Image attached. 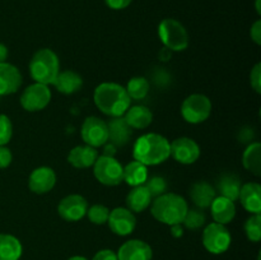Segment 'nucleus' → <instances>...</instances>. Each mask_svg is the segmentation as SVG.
<instances>
[{"mask_svg": "<svg viewBox=\"0 0 261 260\" xmlns=\"http://www.w3.org/2000/svg\"><path fill=\"white\" fill-rule=\"evenodd\" d=\"M23 247L19 240L9 233H0V260H19Z\"/></svg>", "mask_w": 261, "mask_h": 260, "instance_id": "25", "label": "nucleus"}, {"mask_svg": "<svg viewBox=\"0 0 261 260\" xmlns=\"http://www.w3.org/2000/svg\"><path fill=\"white\" fill-rule=\"evenodd\" d=\"M133 0H105L106 5L114 10H121L129 7Z\"/></svg>", "mask_w": 261, "mask_h": 260, "instance_id": "38", "label": "nucleus"}, {"mask_svg": "<svg viewBox=\"0 0 261 260\" xmlns=\"http://www.w3.org/2000/svg\"><path fill=\"white\" fill-rule=\"evenodd\" d=\"M107 130H109V140L114 147H124L129 143L133 135V129L127 125L122 116L111 117L107 122Z\"/></svg>", "mask_w": 261, "mask_h": 260, "instance_id": "17", "label": "nucleus"}, {"mask_svg": "<svg viewBox=\"0 0 261 260\" xmlns=\"http://www.w3.org/2000/svg\"><path fill=\"white\" fill-rule=\"evenodd\" d=\"M242 163L244 167L252 175H261V144L259 142L247 145L242 154Z\"/></svg>", "mask_w": 261, "mask_h": 260, "instance_id": "28", "label": "nucleus"}, {"mask_svg": "<svg viewBox=\"0 0 261 260\" xmlns=\"http://www.w3.org/2000/svg\"><path fill=\"white\" fill-rule=\"evenodd\" d=\"M245 233L251 242H259L261 240V216L251 214L249 219L245 222Z\"/></svg>", "mask_w": 261, "mask_h": 260, "instance_id": "30", "label": "nucleus"}, {"mask_svg": "<svg viewBox=\"0 0 261 260\" xmlns=\"http://www.w3.org/2000/svg\"><path fill=\"white\" fill-rule=\"evenodd\" d=\"M171 227V235H172L175 239H180V237H182L184 235V227H182V223H178V224H172Z\"/></svg>", "mask_w": 261, "mask_h": 260, "instance_id": "40", "label": "nucleus"}, {"mask_svg": "<svg viewBox=\"0 0 261 260\" xmlns=\"http://www.w3.org/2000/svg\"><path fill=\"white\" fill-rule=\"evenodd\" d=\"M250 84L256 93H261V64L257 63L250 73Z\"/></svg>", "mask_w": 261, "mask_h": 260, "instance_id": "35", "label": "nucleus"}, {"mask_svg": "<svg viewBox=\"0 0 261 260\" xmlns=\"http://www.w3.org/2000/svg\"><path fill=\"white\" fill-rule=\"evenodd\" d=\"M22 74L19 69L10 63H0V96L15 93L22 86Z\"/></svg>", "mask_w": 261, "mask_h": 260, "instance_id": "15", "label": "nucleus"}, {"mask_svg": "<svg viewBox=\"0 0 261 260\" xmlns=\"http://www.w3.org/2000/svg\"><path fill=\"white\" fill-rule=\"evenodd\" d=\"M189 205L188 201L175 193H165L154 198L150 204V213L161 223L167 226L182 223Z\"/></svg>", "mask_w": 261, "mask_h": 260, "instance_id": "3", "label": "nucleus"}, {"mask_svg": "<svg viewBox=\"0 0 261 260\" xmlns=\"http://www.w3.org/2000/svg\"><path fill=\"white\" fill-rule=\"evenodd\" d=\"M13 161V154L10 149L5 145H0V168L9 167Z\"/></svg>", "mask_w": 261, "mask_h": 260, "instance_id": "36", "label": "nucleus"}, {"mask_svg": "<svg viewBox=\"0 0 261 260\" xmlns=\"http://www.w3.org/2000/svg\"><path fill=\"white\" fill-rule=\"evenodd\" d=\"M81 135L83 142L89 147H102L109 140L107 122L97 116L87 117L82 125Z\"/></svg>", "mask_w": 261, "mask_h": 260, "instance_id": "10", "label": "nucleus"}, {"mask_svg": "<svg viewBox=\"0 0 261 260\" xmlns=\"http://www.w3.org/2000/svg\"><path fill=\"white\" fill-rule=\"evenodd\" d=\"M241 186V180L236 175L227 173V175L221 176V178L217 183L216 191H218L221 196H224L232 201H236L239 199Z\"/></svg>", "mask_w": 261, "mask_h": 260, "instance_id": "26", "label": "nucleus"}, {"mask_svg": "<svg viewBox=\"0 0 261 260\" xmlns=\"http://www.w3.org/2000/svg\"><path fill=\"white\" fill-rule=\"evenodd\" d=\"M126 93L130 99H144L149 93V82L144 76H134L126 84Z\"/></svg>", "mask_w": 261, "mask_h": 260, "instance_id": "29", "label": "nucleus"}, {"mask_svg": "<svg viewBox=\"0 0 261 260\" xmlns=\"http://www.w3.org/2000/svg\"><path fill=\"white\" fill-rule=\"evenodd\" d=\"M92 260H119V259H117L116 252H114L110 249H103V250H99L98 252H96L94 256L92 257Z\"/></svg>", "mask_w": 261, "mask_h": 260, "instance_id": "37", "label": "nucleus"}, {"mask_svg": "<svg viewBox=\"0 0 261 260\" xmlns=\"http://www.w3.org/2000/svg\"><path fill=\"white\" fill-rule=\"evenodd\" d=\"M86 216L88 217V219L92 223L101 226V224L107 223V219H109L110 216V209L106 205H102V204H94V205L89 206Z\"/></svg>", "mask_w": 261, "mask_h": 260, "instance_id": "31", "label": "nucleus"}, {"mask_svg": "<svg viewBox=\"0 0 261 260\" xmlns=\"http://www.w3.org/2000/svg\"><path fill=\"white\" fill-rule=\"evenodd\" d=\"M148 178V168L147 166L140 163L139 161H133L127 163L124 167V180L130 186L144 185Z\"/></svg>", "mask_w": 261, "mask_h": 260, "instance_id": "27", "label": "nucleus"}, {"mask_svg": "<svg viewBox=\"0 0 261 260\" xmlns=\"http://www.w3.org/2000/svg\"><path fill=\"white\" fill-rule=\"evenodd\" d=\"M211 213L214 222L219 224H228L233 221L236 216V205L234 201L224 198V196H216L211 204Z\"/></svg>", "mask_w": 261, "mask_h": 260, "instance_id": "18", "label": "nucleus"}, {"mask_svg": "<svg viewBox=\"0 0 261 260\" xmlns=\"http://www.w3.org/2000/svg\"><path fill=\"white\" fill-rule=\"evenodd\" d=\"M98 157V152L96 148L89 145H76L69 152L68 162L75 168H88L92 167Z\"/></svg>", "mask_w": 261, "mask_h": 260, "instance_id": "21", "label": "nucleus"}, {"mask_svg": "<svg viewBox=\"0 0 261 260\" xmlns=\"http://www.w3.org/2000/svg\"><path fill=\"white\" fill-rule=\"evenodd\" d=\"M152 200L153 196L150 195L148 189L144 185H139L134 186L129 191L126 196V205L129 211L140 213V212L145 211L152 204Z\"/></svg>", "mask_w": 261, "mask_h": 260, "instance_id": "22", "label": "nucleus"}, {"mask_svg": "<svg viewBox=\"0 0 261 260\" xmlns=\"http://www.w3.org/2000/svg\"><path fill=\"white\" fill-rule=\"evenodd\" d=\"M242 206L251 214L261 212V186L257 183H247L241 186L239 195Z\"/></svg>", "mask_w": 261, "mask_h": 260, "instance_id": "19", "label": "nucleus"}, {"mask_svg": "<svg viewBox=\"0 0 261 260\" xmlns=\"http://www.w3.org/2000/svg\"><path fill=\"white\" fill-rule=\"evenodd\" d=\"M158 36L170 51H184L189 46V33L182 23L166 18L158 25Z\"/></svg>", "mask_w": 261, "mask_h": 260, "instance_id": "5", "label": "nucleus"}, {"mask_svg": "<svg viewBox=\"0 0 261 260\" xmlns=\"http://www.w3.org/2000/svg\"><path fill=\"white\" fill-rule=\"evenodd\" d=\"M13 135V125L9 117L0 114V145H5L10 142Z\"/></svg>", "mask_w": 261, "mask_h": 260, "instance_id": "34", "label": "nucleus"}, {"mask_svg": "<svg viewBox=\"0 0 261 260\" xmlns=\"http://www.w3.org/2000/svg\"><path fill=\"white\" fill-rule=\"evenodd\" d=\"M59 73L60 61L51 48H41L33 54L30 61V74L35 83L54 86Z\"/></svg>", "mask_w": 261, "mask_h": 260, "instance_id": "4", "label": "nucleus"}, {"mask_svg": "<svg viewBox=\"0 0 261 260\" xmlns=\"http://www.w3.org/2000/svg\"><path fill=\"white\" fill-rule=\"evenodd\" d=\"M88 211V201L79 194H70L60 200L58 205V213L64 221L78 222L86 217Z\"/></svg>", "mask_w": 261, "mask_h": 260, "instance_id": "11", "label": "nucleus"}, {"mask_svg": "<svg viewBox=\"0 0 261 260\" xmlns=\"http://www.w3.org/2000/svg\"><path fill=\"white\" fill-rule=\"evenodd\" d=\"M256 10H257V14H261V9H260V0H256Z\"/></svg>", "mask_w": 261, "mask_h": 260, "instance_id": "43", "label": "nucleus"}, {"mask_svg": "<svg viewBox=\"0 0 261 260\" xmlns=\"http://www.w3.org/2000/svg\"><path fill=\"white\" fill-rule=\"evenodd\" d=\"M205 223V214L200 209H188L182 224L189 229H198Z\"/></svg>", "mask_w": 261, "mask_h": 260, "instance_id": "32", "label": "nucleus"}, {"mask_svg": "<svg viewBox=\"0 0 261 260\" xmlns=\"http://www.w3.org/2000/svg\"><path fill=\"white\" fill-rule=\"evenodd\" d=\"M250 36H251V40L254 41L256 45H261V20H256V22L252 24L251 30H250Z\"/></svg>", "mask_w": 261, "mask_h": 260, "instance_id": "39", "label": "nucleus"}, {"mask_svg": "<svg viewBox=\"0 0 261 260\" xmlns=\"http://www.w3.org/2000/svg\"><path fill=\"white\" fill-rule=\"evenodd\" d=\"M107 223L110 229L117 236H129L137 227V218L132 211L119 206L114 211H110Z\"/></svg>", "mask_w": 261, "mask_h": 260, "instance_id": "13", "label": "nucleus"}, {"mask_svg": "<svg viewBox=\"0 0 261 260\" xmlns=\"http://www.w3.org/2000/svg\"><path fill=\"white\" fill-rule=\"evenodd\" d=\"M189 194H190L193 203L199 209L209 208L212 201L217 196L216 188L212 186L209 183H206V181H196V183H194L191 185Z\"/></svg>", "mask_w": 261, "mask_h": 260, "instance_id": "20", "label": "nucleus"}, {"mask_svg": "<svg viewBox=\"0 0 261 260\" xmlns=\"http://www.w3.org/2000/svg\"><path fill=\"white\" fill-rule=\"evenodd\" d=\"M135 161L148 166H157L168 160L171 155L170 142L163 135L148 133L137 139L133 147Z\"/></svg>", "mask_w": 261, "mask_h": 260, "instance_id": "2", "label": "nucleus"}, {"mask_svg": "<svg viewBox=\"0 0 261 260\" xmlns=\"http://www.w3.org/2000/svg\"><path fill=\"white\" fill-rule=\"evenodd\" d=\"M8 55H9L8 47L4 45V43H0V63H5V61H7Z\"/></svg>", "mask_w": 261, "mask_h": 260, "instance_id": "41", "label": "nucleus"}, {"mask_svg": "<svg viewBox=\"0 0 261 260\" xmlns=\"http://www.w3.org/2000/svg\"><path fill=\"white\" fill-rule=\"evenodd\" d=\"M20 106L28 112L41 111L51 101V91L48 86L41 83H33L23 91L20 96Z\"/></svg>", "mask_w": 261, "mask_h": 260, "instance_id": "9", "label": "nucleus"}, {"mask_svg": "<svg viewBox=\"0 0 261 260\" xmlns=\"http://www.w3.org/2000/svg\"><path fill=\"white\" fill-rule=\"evenodd\" d=\"M125 121L127 122L132 129H145L153 121V114L145 106H133L129 107L125 112Z\"/></svg>", "mask_w": 261, "mask_h": 260, "instance_id": "23", "label": "nucleus"}, {"mask_svg": "<svg viewBox=\"0 0 261 260\" xmlns=\"http://www.w3.org/2000/svg\"><path fill=\"white\" fill-rule=\"evenodd\" d=\"M171 155L182 165H193L200 157V147L194 139L181 137L170 143Z\"/></svg>", "mask_w": 261, "mask_h": 260, "instance_id": "12", "label": "nucleus"}, {"mask_svg": "<svg viewBox=\"0 0 261 260\" xmlns=\"http://www.w3.org/2000/svg\"><path fill=\"white\" fill-rule=\"evenodd\" d=\"M119 260H152V247L143 240H129L116 252Z\"/></svg>", "mask_w": 261, "mask_h": 260, "instance_id": "16", "label": "nucleus"}, {"mask_svg": "<svg viewBox=\"0 0 261 260\" xmlns=\"http://www.w3.org/2000/svg\"><path fill=\"white\" fill-rule=\"evenodd\" d=\"M68 260H88V259H87V257H84V256H81V255H75V256L69 257Z\"/></svg>", "mask_w": 261, "mask_h": 260, "instance_id": "42", "label": "nucleus"}, {"mask_svg": "<svg viewBox=\"0 0 261 260\" xmlns=\"http://www.w3.org/2000/svg\"><path fill=\"white\" fill-rule=\"evenodd\" d=\"M56 184L55 171L47 166L37 167L31 172L28 188L35 194H46L54 189Z\"/></svg>", "mask_w": 261, "mask_h": 260, "instance_id": "14", "label": "nucleus"}, {"mask_svg": "<svg viewBox=\"0 0 261 260\" xmlns=\"http://www.w3.org/2000/svg\"><path fill=\"white\" fill-rule=\"evenodd\" d=\"M212 114V101L205 94L194 93L184 99L181 115L189 124H201Z\"/></svg>", "mask_w": 261, "mask_h": 260, "instance_id": "6", "label": "nucleus"}, {"mask_svg": "<svg viewBox=\"0 0 261 260\" xmlns=\"http://www.w3.org/2000/svg\"><path fill=\"white\" fill-rule=\"evenodd\" d=\"M144 186L148 189V191H149L153 198L162 195L167 190V183H166L162 176H152V177L147 178Z\"/></svg>", "mask_w": 261, "mask_h": 260, "instance_id": "33", "label": "nucleus"}, {"mask_svg": "<svg viewBox=\"0 0 261 260\" xmlns=\"http://www.w3.org/2000/svg\"><path fill=\"white\" fill-rule=\"evenodd\" d=\"M94 105L110 117H119L130 107V97L121 84L105 82L96 87L93 93Z\"/></svg>", "mask_w": 261, "mask_h": 260, "instance_id": "1", "label": "nucleus"}, {"mask_svg": "<svg viewBox=\"0 0 261 260\" xmlns=\"http://www.w3.org/2000/svg\"><path fill=\"white\" fill-rule=\"evenodd\" d=\"M54 86L56 87V89L60 93L73 94L82 89L83 78L81 76V74H78L74 70H64L59 73Z\"/></svg>", "mask_w": 261, "mask_h": 260, "instance_id": "24", "label": "nucleus"}, {"mask_svg": "<svg viewBox=\"0 0 261 260\" xmlns=\"http://www.w3.org/2000/svg\"><path fill=\"white\" fill-rule=\"evenodd\" d=\"M94 177L106 186H117L124 180V167L110 155H98L93 165Z\"/></svg>", "mask_w": 261, "mask_h": 260, "instance_id": "7", "label": "nucleus"}, {"mask_svg": "<svg viewBox=\"0 0 261 260\" xmlns=\"http://www.w3.org/2000/svg\"><path fill=\"white\" fill-rule=\"evenodd\" d=\"M232 242V236L228 228L224 224L213 222L208 224L203 232V245L206 251L211 254L219 255L229 249Z\"/></svg>", "mask_w": 261, "mask_h": 260, "instance_id": "8", "label": "nucleus"}]
</instances>
